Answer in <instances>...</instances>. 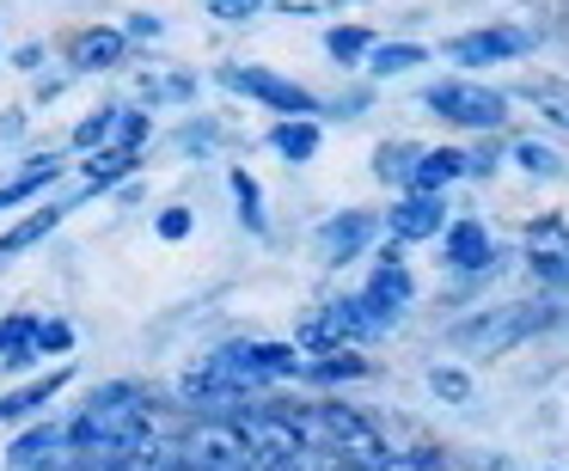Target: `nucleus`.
Listing matches in <instances>:
<instances>
[{"label": "nucleus", "mask_w": 569, "mask_h": 471, "mask_svg": "<svg viewBox=\"0 0 569 471\" xmlns=\"http://www.w3.org/2000/svg\"><path fill=\"white\" fill-rule=\"evenodd\" d=\"M551 324H557V307H496V312H478V319L453 324L447 337H453L459 349H478V355H502V349L551 331Z\"/></svg>", "instance_id": "obj_1"}, {"label": "nucleus", "mask_w": 569, "mask_h": 471, "mask_svg": "<svg viewBox=\"0 0 569 471\" xmlns=\"http://www.w3.org/2000/svg\"><path fill=\"white\" fill-rule=\"evenodd\" d=\"M429 111L447 117L459 129H502L508 123V99L490 87H471V80H441L429 87Z\"/></svg>", "instance_id": "obj_2"}, {"label": "nucleus", "mask_w": 569, "mask_h": 471, "mask_svg": "<svg viewBox=\"0 0 569 471\" xmlns=\"http://www.w3.org/2000/svg\"><path fill=\"white\" fill-rule=\"evenodd\" d=\"M227 87L251 92V99H263L270 111H282V117H312V111H319L307 87H295V80L270 74V68H227Z\"/></svg>", "instance_id": "obj_3"}, {"label": "nucleus", "mask_w": 569, "mask_h": 471, "mask_svg": "<svg viewBox=\"0 0 569 471\" xmlns=\"http://www.w3.org/2000/svg\"><path fill=\"white\" fill-rule=\"evenodd\" d=\"M356 307H361V324H392L398 312L410 307V270L398 258H386L380 270H373V282L361 288Z\"/></svg>", "instance_id": "obj_4"}, {"label": "nucleus", "mask_w": 569, "mask_h": 471, "mask_svg": "<svg viewBox=\"0 0 569 471\" xmlns=\"http://www.w3.org/2000/svg\"><path fill=\"white\" fill-rule=\"evenodd\" d=\"M527 263H532L539 282L569 288V227L563 221H539V227H532V233H527Z\"/></svg>", "instance_id": "obj_5"}, {"label": "nucleus", "mask_w": 569, "mask_h": 471, "mask_svg": "<svg viewBox=\"0 0 569 471\" xmlns=\"http://www.w3.org/2000/svg\"><path fill=\"white\" fill-rule=\"evenodd\" d=\"M527 31H471V38H453L447 43V56H453L459 68H483V62H508V56H520L527 50Z\"/></svg>", "instance_id": "obj_6"}, {"label": "nucleus", "mask_w": 569, "mask_h": 471, "mask_svg": "<svg viewBox=\"0 0 569 471\" xmlns=\"http://www.w3.org/2000/svg\"><path fill=\"white\" fill-rule=\"evenodd\" d=\"M392 239H405V245H417V239H435L447 227V209H441V197H417V190H410L405 202H398L392 209Z\"/></svg>", "instance_id": "obj_7"}, {"label": "nucleus", "mask_w": 569, "mask_h": 471, "mask_svg": "<svg viewBox=\"0 0 569 471\" xmlns=\"http://www.w3.org/2000/svg\"><path fill=\"white\" fill-rule=\"evenodd\" d=\"M447 263L466 270V275L490 270V233H483L478 221H453V227H447Z\"/></svg>", "instance_id": "obj_8"}, {"label": "nucleus", "mask_w": 569, "mask_h": 471, "mask_svg": "<svg viewBox=\"0 0 569 471\" xmlns=\"http://www.w3.org/2000/svg\"><path fill=\"white\" fill-rule=\"evenodd\" d=\"M373 233H380V221H373V214H337L319 239H325V258H331V263H349Z\"/></svg>", "instance_id": "obj_9"}, {"label": "nucleus", "mask_w": 569, "mask_h": 471, "mask_svg": "<svg viewBox=\"0 0 569 471\" xmlns=\"http://www.w3.org/2000/svg\"><path fill=\"white\" fill-rule=\"evenodd\" d=\"M417 172H410V190H417V197H441V184H453L459 172H466V153L459 148H435V153H417Z\"/></svg>", "instance_id": "obj_10"}, {"label": "nucleus", "mask_w": 569, "mask_h": 471, "mask_svg": "<svg viewBox=\"0 0 569 471\" xmlns=\"http://www.w3.org/2000/svg\"><path fill=\"white\" fill-rule=\"evenodd\" d=\"M68 373H74V368H56V373H43V380H31V385H19V392H7V398H0V422H19V417H31L38 404H50V398L68 385Z\"/></svg>", "instance_id": "obj_11"}, {"label": "nucleus", "mask_w": 569, "mask_h": 471, "mask_svg": "<svg viewBox=\"0 0 569 471\" xmlns=\"http://www.w3.org/2000/svg\"><path fill=\"white\" fill-rule=\"evenodd\" d=\"M123 31H111V26H99V31H80L74 38V62L80 68H92V74H99V68H117L123 62Z\"/></svg>", "instance_id": "obj_12"}, {"label": "nucleus", "mask_w": 569, "mask_h": 471, "mask_svg": "<svg viewBox=\"0 0 569 471\" xmlns=\"http://www.w3.org/2000/svg\"><path fill=\"white\" fill-rule=\"evenodd\" d=\"M270 148L282 153V160H312V153H319V123H312V117H288V123H276Z\"/></svg>", "instance_id": "obj_13"}, {"label": "nucleus", "mask_w": 569, "mask_h": 471, "mask_svg": "<svg viewBox=\"0 0 569 471\" xmlns=\"http://www.w3.org/2000/svg\"><path fill=\"white\" fill-rule=\"evenodd\" d=\"M56 221H62V209H56V202H43L31 221H19L13 233H0V258H13V251H26V245H38V239H50Z\"/></svg>", "instance_id": "obj_14"}, {"label": "nucleus", "mask_w": 569, "mask_h": 471, "mask_svg": "<svg viewBox=\"0 0 569 471\" xmlns=\"http://www.w3.org/2000/svg\"><path fill=\"white\" fill-rule=\"evenodd\" d=\"M307 380H319V385H337V380H361L368 373V361L356 355V349H331V355H319V361H307Z\"/></svg>", "instance_id": "obj_15"}, {"label": "nucleus", "mask_w": 569, "mask_h": 471, "mask_svg": "<svg viewBox=\"0 0 569 471\" xmlns=\"http://www.w3.org/2000/svg\"><path fill=\"white\" fill-rule=\"evenodd\" d=\"M136 160H141V153H123V148H92V160H87V184H92V190H99V184H117V178L136 172Z\"/></svg>", "instance_id": "obj_16"}, {"label": "nucleus", "mask_w": 569, "mask_h": 471, "mask_svg": "<svg viewBox=\"0 0 569 471\" xmlns=\"http://www.w3.org/2000/svg\"><path fill=\"white\" fill-rule=\"evenodd\" d=\"M368 62H373V74H405V68L429 62V50H422V43H373Z\"/></svg>", "instance_id": "obj_17"}, {"label": "nucleus", "mask_w": 569, "mask_h": 471, "mask_svg": "<svg viewBox=\"0 0 569 471\" xmlns=\"http://www.w3.org/2000/svg\"><path fill=\"white\" fill-rule=\"evenodd\" d=\"M56 172H62L56 160H31V172H19L13 184L0 190V209H7V202H26V197H38L43 184H56Z\"/></svg>", "instance_id": "obj_18"}, {"label": "nucleus", "mask_w": 569, "mask_h": 471, "mask_svg": "<svg viewBox=\"0 0 569 471\" xmlns=\"http://www.w3.org/2000/svg\"><path fill=\"white\" fill-rule=\"evenodd\" d=\"M227 184H233L239 221H246L251 233H263V197H258V184H251V172H227Z\"/></svg>", "instance_id": "obj_19"}, {"label": "nucleus", "mask_w": 569, "mask_h": 471, "mask_svg": "<svg viewBox=\"0 0 569 471\" xmlns=\"http://www.w3.org/2000/svg\"><path fill=\"white\" fill-rule=\"evenodd\" d=\"M325 50H331L337 62H361V56L373 50V38H368V31H361V26H337L331 38H325Z\"/></svg>", "instance_id": "obj_20"}, {"label": "nucleus", "mask_w": 569, "mask_h": 471, "mask_svg": "<svg viewBox=\"0 0 569 471\" xmlns=\"http://www.w3.org/2000/svg\"><path fill=\"white\" fill-rule=\"evenodd\" d=\"M31 349H38V355H68V349H74V324L38 319V337H31Z\"/></svg>", "instance_id": "obj_21"}, {"label": "nucleus", "mask_w": 569, "mask_h": 471, "mask_svg": "<svg viewBox=\"0 0 569 471\" xmlns=\"http://www.w3.org/2000/svg\"><path fill=\"white\" fill-rule=\"evenodd\" d=\"M429 392L447 398V404H466V398H471V380H466L459 368H429Z\"/></svg>", "instance_id": "obj_22"}, {"label": "nucleus", "mask_w": 569, "mask_h": 471, "mask_svg": "<svg viewBox=\"0 0 569 471\" xmlns=\"http://www.w3.org/2000/svg\"><path fill=\"white\" fill-rule=\"evenodd\" d=\"M515 160L527 166L532 178H557V172H563V160H557L551 148H532V141H520V148H515Z\"/></svg>", "instance_id": "obj_23"}, {"label": "nucleus", "mask_w": 569, "mask_h": 471, "mask_svg": "<svg viewBox=\"0 0 569 471\" xmlns=\"http://www.w3.org/2000/svg\"><path fill=\"white\" fill-rule=\"evenodd\" d=\"M270 0H209V13L227 19V26H246V19H258Z\"/></svg>", "instance_id": "obj_24"}, {"label": "nucleus", "mask_w": 569, "mask_h": 471, "mask_svg": "<svg viewBox=\"0 0 569 471\" xmlns=\"http://www.w3.org/2000/svg\"><path fill=\"white\" fill-rule=\"evenodd\" d=\"M117 129V111H99V117H87V123L74 129V148H99L104 136Z\"/></svg>", "instance_id": "obj_25"}, {"label": "nucleus", "mask_w": 569, "mask_h": 471, "mask_svg": "<svg viewBox=\"0 0 569 471\" xmlns=\"http://www.w3.org/2000/svg\"><path fill=\"white\" fill-rule=\"evenodd\" d=\"M141 141H148V117H141V111H123V123H117V148H123V153H141Z\"/></svg>", "instance_id": "obj_26"}, {"label": "nucleus", "mask_w": 569, "mask_h": 471, "mask_svg": "<svg viewBox=\"0 0 569 471\" xmlns=\"http://www.w3.org/2000/svg\"><path fill=\"white\" fill-rule=\"evenodd\" d=\"M380 471H441V459L435 453H386Z\"/></svg>", "instance_id": "obj_27"}, {"label": "nucleus", "mask_w": 569, "mask_h": 471, "mask_svg": "<svg viewBox=\"0 0 569 471\" xmlns=\"http://www.w3.org/2000/svg\"><path fill=\"white\" fill-rule=\"evenodd\" d=\"M405 160H417L410 148H380V178H405Z\"/></svg>", "instance_id": "obj_28"}, {"label": "nucleus", "mask_w": 569, "mask_h": 471, "mask_svg": "<svg viewBox=\"0 0 569 471\" xmlns=\"http://www.w3.org/2000/svg\"><path fill=\"white\" fill-rule=\"evenodd\" d=\"M184 233H190V214L184 209H166L160 214V239H184Z\"/></svg>", "instance_id": "obj_29"}, {"label": "nucleus", "mask_w": 569, "mask_h": 471, "mask_svg": "<svg viewBox=\"0 0 569 471\" xmlns=\"http://www.w3.org/2000/svg\"><path fill=\"white\" fill-rule=\"evenodd\" d=\"M539 104L551 111V123H563V129H569V104H563V99H551V92H539Z\"/></svg>", "instance_id": "obj_30"}, {"label": "nucleus", "mask_w": 569, "mask_h": 471, "mask_svg": "<svg viewBox=\"0 0 569 471\" xmlns=\"http://www.w3.org/2000/svg\"><path fill=\"white\" fill-rule=\"evenodd\" d=\"M325 471H361V465H325Z\"/></svg>", "instance_id": "obj_31"}, {"label": "nucleus", "mask_w": 569, "mask_h": 471, "mask_svg": "<svg viewBox=\"0 0 569 471\" xmlns=\"http://www.w3.org/2000/svg\"><path fill=\"white\" fill-rule=\"evenodd\" d=\"M184 471H190V465H184Z\"/></svg>", "instance_id": "obj_32"}]
</instances>
